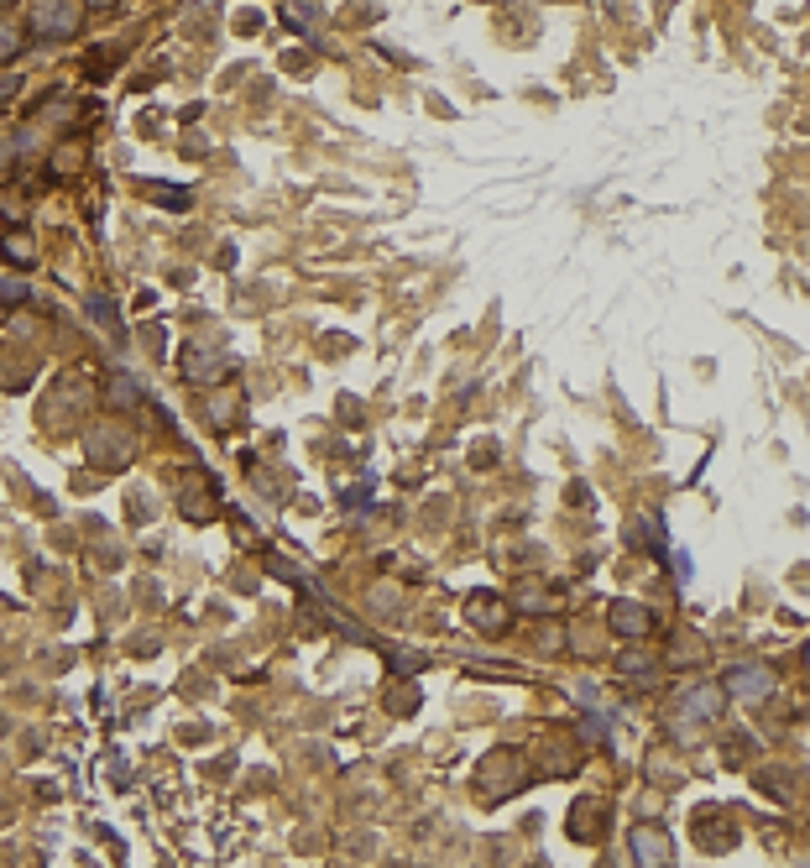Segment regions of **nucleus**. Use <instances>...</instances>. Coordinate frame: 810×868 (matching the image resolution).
<instances>
[{
	"label": "nucleus",
	"mask_w": 810,
	"mask_h": 868,
	"mask_svg": "<svg viewBox=\"0 0 810 868\" xmlns=\"http://www.w3.org/2000/svg\"><path fill=\"white\" fill-rule=\"evenodd\" d=\"M84 455L95 466H105V471H121V466H131V455H136V434L131 429H115V424H100V429H89Z\"/></svg>",
	"instance_id": "1"
},
{
	"label": "nucleus",
	"mask_w": 810,
	"mask_h": 868,
	"mask_svg": "<svg viewBox=\"0 0 810 868\" xmlns=\"http://www.w3.org/2000/svg\"><path fill=\"white\" fill-rule=\"evenodd\" d=\"M79 32V0H32V37L68 42Z\"/></svg>",
	"instance_id": "2"
},
{
	"label": "nucleus",
	"mask_w": 810,
	"mask_h": 868,
	"mask_svg": "<svg viewBox=\"0 0 810 868\" xmlns=\"http://www.w3.org/2000/svg\"><path fill=\"white\" fill-rule=\"evenodd\" d=\"M722 691L732 701H763V696L774 691V670H763V665H732L722 675Z\"/></svg>",
	"instance_id": "3"
},
{
	"label": "nucleus",
	"mask_w": 810,
	"mask_h": 868,
	"mask_svg": "<svg viewBox=\"0 0 810 868\" xmlns=\"http://www.w3.org/2000/svg\"><path fill=\"white\" fill-rule=\"evenodd\" d=\"M607 816H612V806L601 801V795H581V801L570 806V837L601 842V837H607Z\"/></svg>",
	"instance_id": "4"
},
{
	"label": "nucleus",
	"mask_w": 810,
	"mask_h": 868,
	"mask_svg": "<svg viewBox=\"0 0 810 868\" xmlns=\"http://www.w3.org/2000/svg\"><path fill=\"white\" fill-rule=\"evenodd\" d=\"M722 696H727L722 685H690V691L675 701V722H685V727L690 722H711L716 712H722Z\"/></svg>",
	"instance_id": "5"
},
{
	"label": "nucleus",
	"mask_w": 810,
	"mask_h": 868,
	"mask_svg": "<svg viewBox=\"0 0 810 868\" xmlns=\"http://www.w3.org/2000/svg\"><path fill=\"white\" fill-rule=\"evenodd\" d=\"M183 377L189 382H220V377H230V356L220 346H189L183 351Z\"/></svg>",
	"instance_id": "6"
},
{
	"label": "nucleus",
	"mask_w": 810,
	"mask_h": 868,
	"mask_svg": "<svg viewBox=\"0 0 810 868\" xmlns=\"http://www.w3.org/2000/svg\"><path fill=\"white\" fill-rule=\"evenodd\" d=\"M466 618L481 633H507V628H513V607L497 602V597H486V591H476V597L466 602Z\"/></svg>",
	"instance_id": "7"
},
{
	"label": "nucleus",
	"mask_w": 810,
	"mask_h": 868,
	"mask_svg": "<svg viewBox=\"0 0 810 868\" xmlns=\"http://www.w3.org/2000/svg\"><path fill=\"white\" fill-rule=\"evenodd\" d=\"M518 780H523V764L513 759V753H497V764H486V769H481V790H486V801H507Z\"/></svg>",
	"instance_id": "8"
},
{
	"label": "nucleus",
	"mask_w": 810,
	"mask_h": 868,
	"mask_svg": "<svg viewBox=\"0 0 810 868\" xmlns=\"http://www.w3.org/2000/svg\"><path fill=\"white\" fill-rule=\"evenodd\" d=\"M612 628L622 638H648L654 633V612H648L643 602H612Z\"/></svg>",
	"instance_id": "9"
},
{
	"label": "nucleus",
	"mask_w": 810,
	"mask_h": 868,
	"mask_svg": "<svg viewBox=\"0 0 810 868\" xmlns=\"http://www.w3.org/2000/svg\"><path fill=\"white\" fill-rule=\"evenodd\" d=\"M633 858L638 863H669V832L654 827V821L633 827Z\"/></svg>",
	"instance_id": "10"
},
{
	"label": "nucleus",
	"mask_w": 810,
	"mask_h": 868,
	"mask_svg": "<svg viewBox=\"0 0 810 868\" xmlns=\"http://www.w3.org/2000/svg\"><path fill=\"white\" fill-rule=\"evenodd\" d=\"M0 257H6L11 267H37V246L27 231H11L6 241H0Z\"/></svg>",
	"instance_id": "11"
},
{
	"label": "nucleus",
	"mask_w": 810,
	"mask_h": 868,
	"mask_svg": "<svg viewBox=\"0 0 810 868\" xmlns=\"http://www.w3.org/2000/svg\"><path fill=\"white\" fill-rule=\"evenodd\" d=\"M21 48H27V27H21V21H6V16H0V63H16Z\"/></svg>",
	"instance_id": "12"
},
{
	"label": "nucleus",
	"mask_w": 810,
	"mask_h": 868,
	"mask_svg": "<svg viewBox=\"0 0 810 868\" xmlns=\"http://www.w3.org/2000/svg\"><path fill=\"white\" fill-rule=\"evenodd\" d=\"M110 398L121 403V408H131L136 398H142V387L131 382V372H115V377H110Z\"/></svg>",
	"instance_id": "13"
},
{
	"label": "nucleus",
	"mask_w": 810,
	"mask_h": 868,
	"mask_svg": "<svg viewBox=\"0 0 810 868\" xmlns=\"http://www.w3.org/2000/svg\"><path fill=\"white\" fill-rule=\"evenodd\" d=\"M84 168V147H58L53 152V173L63 178V173H79Z\"/></svg>",
	"instance_id": "14"
},
{
	"label": "nucleus",
	"mask_w": 810,
	"mask_h": 868,
	"mask_svg": "<svg viewBox=\"0 0 810 868\" xmlns=\"http://www.w3.org/2000/svg\"><path fill=\"white\" fill-rule=\"evenodd\" d=\"M685 659H701V638H675V649H669V665H685Z\"/></svg>",
	"instance_id": "15"
},
{
	"label": "nucleus",
	"mask_w": 810,
	"mask_h": 868,
	"mask_svg": "<svg viewBox=\"0 0 810 868\" xmlns=\"http://www.w3.org/2000/svg\"><path fill=\"white\" fill-rule=\"evenodd\" d=\"M89 314H95L100 325H110V330H115V319H121V314L110 309V299H105V293H89Z\"/></svg>",
	"instance_id": "16"
},
{
	"label": "nucleus",
	"mask_w": 810,
	"mask_h": 868,
	"mask_svg": "<svg viewBox=\"0 0 810 868\" xmlns=\"http://www.w3.org/2000/svg\"><path fill=\"white\" fill-rule=\"evenodd\" d=\"M157 199L168 204V210H183V204H189V194H183V189H157Z\"/></svg>",
	"instance_id": "17"
},
{
	"label": "nucleus",
	"mask_w": 810,
	"mask_h": 868,
	"mask_svg": "<svg viewBox=\"0 0 810 868\" xmlns=\"http://www.w3.org/2000/svg\"><path fill=\"white\" fill-rule=\"evenodd\" d=\"M617 670H628V675H643V670H648V654H628V659H622Z\"/></svg>",
	"instance_id": "18"
},
{
	"label": "nucleus",
	"mask_w": 810,
	"mask_h": 868,
	"mask_svg": "<svg viewBox=\"0 0 810 868\" xmlns=\"http://www.w3.org/2000/svg\"><path fill=\"white\" fill-rule=\"evenodd\" d=\"M0 299H6V304H21V299H27V288H21V283H0Z\"/></svg>",
	"instance_id": "19"
},
{
	"label": "nucleus",
	"mask_w": 810,
	"mask_h": 868,
	"mask_svg": "<svg viewBox=\"0 0 810 868\" xmlns=\"http://www.w3.org/2000/svg\"><path fill=\"white\" fill-rule=\"evenodd\" d=\"M11 168V142H0V173Z\"/></svg>",
	"instance_id": "20"
},
{
	"label": "nucleus",
	"mask_w": 810,
	"mask_h": 868,
	"mask_svg": "<svg viewBox=\"0 0 810 868\" xmlns=\"http://www.w3.org/2000/svg\"><path fill=\"white\" fill-rule=\"evenodd\" d=\"M89 6H100V11H105V6H115V0H89Z\"/></svg>",
	"instance_id": "21"
},
{
	"label": "nucleus",
	"mask_w": 810,
	"mask_h": 868,
	"mask_svg": "<svg viewBox=\"0 0 810 868\" xmlns=\"http://www.w3.org/2000/svg\"><path fill=\"white\" fill-rule=\"evenodd\" d=\"M6 309H11V304H6V299H0V319H6Z\"/></svg>",
	"instance_id": "22"
},
{
	"label": "nucleus",
	"mask_w": 810,
	"mask_h": 868,
	"mask_svg": "<svg viewBox=\"0 0 810 868\" xmlns=\"http://www.w3.org/2000/svg\"><path fill=\"white\" fill-rule=\"evenodd\" d=\"M805 670H810V644H805Z\"/></svg>",
	"instance_id": "23"
}]
</instances>
